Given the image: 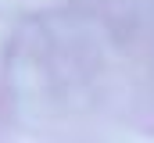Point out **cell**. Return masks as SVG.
<instances>
[]
</instances>
